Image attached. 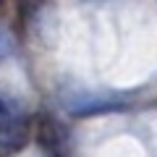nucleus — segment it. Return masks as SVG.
Segmentation results:
<instances>
[{
  "instance_id": "1",
  "label": "nucleus",
  "mask_w": 157,
  "mask_h": 157,
  "mask_svg": "<svg viewBox=\"0 0 157 157\" xmlns=\"http://www.w3.org/2000/svg\"><path fill=\"white\" fill-rule=\"evenodd\" d=\"M29 118L13 100L0 94V157H11L29 141Z\"/></svg>"
},
{
  "instance_id": "2",
  "label": "nucleus",
  "mask_w": 157,
  "mask_h": 157,
  "mask_svg": "<svg viewBox=\"0 0 157 157\" xmlns=\"http://www.w3.org/2000/svg\"><path fill=\"white\" fill-rule=\"evenodd\" d=\"M16 52V42H13V34L8 32L3 24H0V63H6L8 58Z\"/></svg>"
},
{
  "instance_id": "3",
  "label": "nucleus",
  "mask_w": 157,
  "mask_h": 157,
  "mask_svg": "<svg viewBox=\"0 0 157 157\" xmlns=\"http://www.w3.org/2000/svg\"><path fill=\"white\" fill-rule=\"evenodd\" d=\"M0 6H3V0H0Z\"/></svg>"
}]
</instances>
